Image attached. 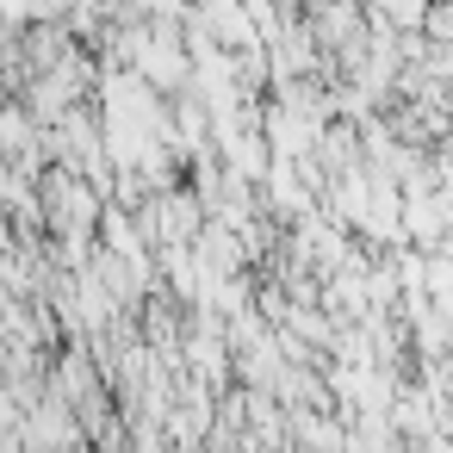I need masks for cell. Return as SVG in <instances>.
Masks as SVG:
<instances>
[{
	"label": "cell",
	"mask_w": 453,
	"mask_h": 453,
	"mask_svg": "<svg viewBox=\"0 0 453 453\" xmlns=\"http://www.w3.org/2000/svg\"><path fill=\"white\" fill-rule=\"evenodd\" d=\"M422 32H428V44H447V50H453V0H434Z\"/></svg>",
	"instance_id": "1"
}]
</instances>
